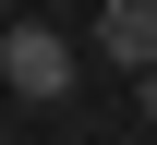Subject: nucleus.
Instances as JSON below:
<instances>
[{"label": "nucleus", "instance_id": "obj_3", "mask_svg": "<svg viewBox=\"0 0 157 145\" xmlns=\"http://www.w3.org/2000/svg\"><path fill=\"white\" fill-rule=\"evenodd\" d=\"M133 109H145V121H157V61H145V73H133Z\"/></svg>", "mask_w": 157, "mask_h": 145}, {"label": "nucleus", "instance_id": "obj_2", "mask_svg": "<svg viewBox=\"0 0 157 145\" xmlns=\"http://www.w3.org/2000/svg\"><path fill=\"white\" fill-rule=\"evenodd\" d=\"M97 61H121V73L157 61V0H97Z\"/></svg>", "mask_w": 157, "mask_h": 145}, {"label": "nucleus", "instance_id": "obj_4", "mask_svg": "<svg viewBox=\"0 0 157 145\" xmlns=\"http://www.w3.org/2000/svg\"><path fill=\"white\" fill-rule=\"evenodd\" d=\"M0 24H12V0H0Z\"/></svg>", "mask_w": 157, "mask_h": 145}, {"label": "nucleus", "instance_id": "obj_1", "mask_svg": "<svg viewBox=\"0 0 157 145\" xmlns=\"http://www.w3.org/2000/svg\"><path fill=\"white\" fill-rule=\"evenodd\" d=\"M0 85H12L24 109H60L73 97V36H60V24H0Z\"/></svg>", "mask_w": 157, "mask_h": 145}]
</instances>
